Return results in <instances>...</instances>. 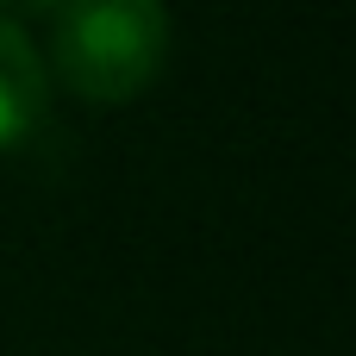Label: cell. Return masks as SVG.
<instances>
[{
    "instance_id": "obj_3",
    "label": "cell",
    "mask_w": 356,
    "mask_h": 356,
    "mask_svg": "<svg viewBox=\"0 0 356 356\" xmlns=\"http://www.w3.org/2000/svg\"><path fill=\"white\" fill-rule=\"evenodd\" d=\"M56 6H63V0H0V19H6V13H56Z\"/></svg>"
},
{
    "instance_id": "obj_1",
    "label": "cell",
    "mask_w": 356,
    "mask_h": 356,
    "mask_svg": "<svg viewBox=\"0 0 356 356\" xmlns=\"http://www.w3.org/2000/svg\"><path fill=\"white\" fill-rule=\"evenodd\" d=\"M169 63V6L163 0H63L50 25V63L69 94L88 106L138 100Z\"/></svg>"
},
{
    "instance_id": "obj_2",
    "label": "cell",
    "mask_w": 356,
    "mask_h": 356,
    "mask_svg": "<svg viewBox=\"0 0 356 356\" xmlns=\"http://www.w3.org/2000/svg\"><path fill=\"white\" fill-rule=\"evenodd\" d=\"M44 100H50V69L38 44L13 19H0V150H13L44 119Z\"/></svg>"
}]
</instances>
